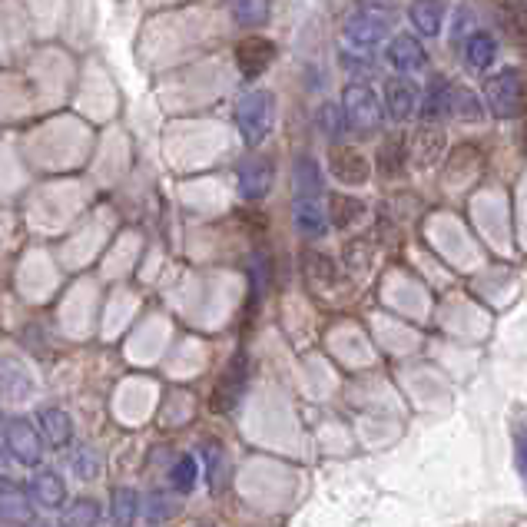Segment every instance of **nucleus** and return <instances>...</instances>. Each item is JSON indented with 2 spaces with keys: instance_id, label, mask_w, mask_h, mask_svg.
I'll list each match as a JSON object with an SVG mask.
<instances>
[{
  "instance_id": "dca6fc26",
  "label": "nucleus",
  "mask_w": 527,
  "mask_h": 527,
  "mask_svg": "<svg viewBox=\"0 0 527 527\" xmlns=\"http://www.w3.org/2000/svg\"><path fill=\"white\" fill-rule=\"evenodd\" d=\"M30 498H34L40 508H60L63 498H67V484L57 471H40L34 481H30Z\"/></svg>"
},
{
  "instance_id": "f8f14e48",
  "label": "nucleus",
  "mask_w": 527,
  "mask_h": 527,
  "mask_svg": "<svg viewBox=\"0 0 527 527\" xmlns=\"http://www.w3.org/2000/svg\"><path fill=\"white\" fill-rule=\"evenodd\" d=\"M272 186V163L269 160H246L239 166V193L246 199H262Z\"/></svg>"
},
{
  "instance_id": "473e14b6",
  "label": "nucleus",
  "mask_w": 527,
  "mask_h": 527,
  "mask_svg": "<svg viewBox=\"0 0 527 527\" xmlns=\"http://www.w3.org/2000/svg\"><path fill=\"white\" fill-rule=\"evenodd\" d=\"M70 465H73V471H77L83 481H93V478H97V468H100V461H97V455H93L90 448H80L77 455H73V461H70Z\"/></svg>"
},
{
  "instance_id": "423d86ee",
  "label": "nucleus",
  "mask_w": 527,
  "mask_h": 527,
  "mask_svg": "<svg viewBox=\"0 0 527 527\" xmlns=\"http://www.w3.org/2000/svg\"><path fill=\"white\" fill-rule=\"evenodd\" d=\"M329 170L345 186H365L368 176H372V166H368V160L355 146H335L329 153Z\"/></svg>"
},
{
  "instance_id": "aec40b11",
  "label": "nucleus",
  "mask_w": 527,
  "mask_h": 527,
  "mask_svg": "<svg viewBox=\"0 0 527 527\" xmlns=\"http://www.w3.org/2000/svg\"><path fill=\"white\" fill-rule=\"evenodd\" d=\"M302 272H305V282H309L312 289H329L335 282V262L315 249H309L302 256Z\"/></svg>"
},
{
  "instance_id": "f03ea898",
  "label": "nucleus",
  "mask_w": 527,
  "mask_h": 527,
  "mask_svg": "<svg viewBox=\"0 0 527 527\" xmlns=\"http://www.w3.org/2000/svg\"><path fill=\"white\" fill-rule=\"evenodd\" d=\"M484 103L491 107L494 117L501 120H514L521 117L524 110V80L518 70H501L484 83Z\"/></svg>"
},
{
  "instance_id": "a211bd4d",
  "label": "nucleus",
  "mask_w": 527,
  "mask_h": 527,
  "mask_svg": "<svg viewBox=\"0 0 527 527\" xmlns=\"http://www.w3.org/2000/svg\"><path fill=\"white\" fill-rule=\"evenodd\" d=\"M408 17L425 37H435L441 24H445V4H441V0H415L408 10Z\"/></svg>"
},
{
  "instance_id": "0eeeda50",
  "label": "nucleus",
  "mask_w": 527,
  "mask_h": 527,
  "mask_svg": "<svg viewBox=\"0 0 527 527\" xmlns=\"http://www.w3.org/2000/svg\"><path fill=\"white\" fill-rule=\"evenodd\" d=\"M272 57H276V47H272L266 37H246L236 47V67L242 77H249V80H256L272 63Z\"/></svg>"
},
{
  "instance_id": "2f4dec72",
  "label": "nucleus",
  "mask_w": 527,
  "mask_h": 527,
  "mask_svg": "<svg viewBox=\"0 0 527 527\" xmlns=\"http://www.w3.org/2000/svg\"><path fill=\"white\" fill-rule=\"evenodd\" d=\"M504 30H508V37L518 44L521 50H527V7H514L504 14Z\"/></svg>"
},
{
  "instance_id": "6ab92c4d",
  "label": "nucleus",
  "mask_w": 527,
  "mask_h": 527,
  "mask_svg": "<svg viewBox=\"0 0 527 527\" xmlns=\"http://www.w3.org/2000/svg\"><path fill=\"white\" fill-rule=\"evenodd\" d=\"M494 57H498V40L484 30H474V34L465 40V60L471 70H488Z\"/></svg>"
},
{
  "instance_id": "c756f323",
  "label": "nucleus",
  "mask_w": 527,
  "mask_h": 527,
  "mask_svg": "<svg viewBox=\"0 0 527 527\" xmlns=\"http://www.w3.org/2000/svg\"><path fill=\"white\" fill-rule=\"evenodd\" d=\"M206 465H209V484H213V491H223V488H226V478H229L223 448L209 445V448H206Z\"/></svg>"
},
{
  "instance_id": "20e7f679",
  "label": "nucleus",
  "mask_w": 527,
  "mask_h": 527,
  "mask_svg": "<svg viewBox=\"0 0 527 527\" xmlns=\"http://www.w3.org/2000/svg\"><path fill=\"white\" fill-rule=\"evenodd\" d=\"M40 438L44 435H40L27 418H10L7 421V448L24 468H34V465H40V458H44V441Z\"/></svg>"
},
{
  "instance_id": "4468645a",
  "label": "nucleus",
  "mask_w": 527,
  "mask_h": 527,
  "mask_svg": "<svg viewBox=\"0 0 527 527\" xmlns=\"http://www.w3.org/2000/svg\"><path fill=\"white\" fill-rule=\"evenodd\" d=\"M34 504L17 484H0V524H30Z\"/></svg>"
},
{
  "instance_id": "6e6552de",
  "label": "nucleus",
  "mask_w": 527,
  "mask_h": 527,
  "mask_svg": "<svg viewBox=\"0 0 527 527\" xmlns=\"http://www.w3.org/2000/svg\"><path fill=\"white\" fill-rule=\"evenodd\" d=\"M242 388H246V358L239 355L229 362L223 378H219V385L213 392V411H233L242 398Z\"/></svg>"
},
{
  "instance_id": "f3484780",
  "label": "nucleus",
  "mask_w": 527,
  "mask_h": 527,
  "mask_svg": "<svg viewBox=\"0 0 527 527\" xmlns=\"http://www.w3.org/2000/svg\"><path fill=\"white\" fill-rule=\"evenodd\" d=\"M136 511H140V494H136L133 488H113L107 527H133Z\"/></svg>"
},
{
  "instance_id": "f704fd0d",
  "label": "nucleus",
  "mask_w": 527,
  "mask_h": 527,
  "mask_svg": "<svg viewBox=\"0 0 527 527\" xmlns=\"http://www.w3.org/2000/svg\"><path fill=\"white\" fill-rule=\"evenodd\" d=\"M7 441H4V445H0V474H7Z\"/></svg>"
},
{
  "instance_id": "412c9836",
  "label": "nucleus",
  "mask_w": 527,
  "mask_h": 527,
  "mask_svg": "<svg viewBox=\"0 0 527 527\" xmlns=\"http://www.w3.org/2000/svg\"><path fill=\"white\" fill-rule=\"evenodd\" d=\"M226 10L242 27H259L269 20L272 0H226Z\"/></svg>"
},
{
  "instance_id": "a878e982",
  "label": "nucleus",
  "mask_w": 527,
  "mask_h": 527,
  "mask_svg": "<svg viewBox=\"0 0 527 527\" xmlns=\"http://www.w3.org/2000/svg\"><path fill=\"white\" fill-rule=\"evenodd\" d=\"M365 213V206L358 203V199L352 196H332V203H329V223L332 226H339V229H349L352 223H358Z\"/></svg>"
},
{
  "instance_id": "9d476101",
  "label": "nucleus",
  "mask_w": 527,
  "mask_h": 527,
  "mask_svg": "<svg viewBox=\"0 0 527 527\" xmlns=\"http://www.w3.org/2000/svg\"><path fill=\"white\" fill-rule=\"evenodd\" d=\"M415 107H418L415 83H408L402 77H395V80L385 83V110H388V117H392L395 123H405L411 113H415Z\"/></svg>"
},
{
  "instance_id": "ddd939ff",
  "label": "nucleus",
  "mask_w": 527,
  "mask_h": 527,
  "mask_svg": "<svg viewBox=\"0 0 527 527\" xmlns=\"http://www.w3.org/2000/svg\"><path fill=\"white\" fill-rule=\"evenodd\" d=\"M37 425H40V435L50 448H67L70 438H73V421L67 411L60 408H40L37 411Z\"/></svg>"
},
{
  "instance_id": "9b49d317",
  "label": "nucleus",
  "mask_w": 527,
  "mask_h": 527,
  "mask_svg": "<svg viewBox=\"0 0 527 527\" xmlns=\"http://www.w3.org/2000/svg\"><path fill=\"white\" fill-rule=\"evenodd\" d=\"M445 130L435 123H425L421 130L415 133V150H411V156H415V166H421V170H428V166H435L441 160V153H445Z\"/></svg>"
},
{
  "instance_id": "1a4fd4ad",
  "label": "nucleus",
  "mask_w": 527,
  "mask_h": 527,
  "mask_svg": "<svg viewBox=\"0 0 527 527\" xmlns=\"http://www.w3.org/2000/svg\"><path fill=\"white\" fill-rule=\"evenodd\" d=\"M385 60L402 73H418V70L428 67L425 47H421L415 37H405V34L392 37V44H388V50H385Z\"/></svg>"
},
{
  "instance_id": "7ed1b4c3",
  "label": "nucleus",
  "mask_w": 527,
  "mask_h": 527,
  "mask_svg": "<svg viewBox=\"0 0 527 527\" xmlns=\"http://www.w3.org/2000/svg\"><path fill=\"white\" fill-rule=\"evenodd\" d=\"M342 110L349 117V126L355 130H378L382 126V100L375 97L372 87L365 83H349L342 93Z\"/></svg>"
},
{
  "instance_id": "393cba45",
  "label": "nucleus",
  "mask_w": 527,
  "mask_h": 527,
  "mask_svg": "<svg viewBox=\"0 0 527 527\" xmlns=\"http://www.w3.org/2000/svg\"><path fill=\"white\" fill-rule=\"evenodd\" d=\"M378 173L382 176H398L405 166V140L402 136H388L382 143V150H378Z\"/></svg>"
},
{
  "instance_id": "39448f33",
  "label": "nucleus",
  "mask_w": 527,
  "mask_h": 527,
  "mask_svg": "<svg viewBox=\"0 0 527 527\" xmlns=\"http://www.w3.org/2000/svg\"><path fill=\"white\" fill-rule=\"evenodd\" d=\"M392 30V17H385L382 10H358V14L345 24V37L352 40V47L368 50L375 44H382Z\"/></svg>"
},
{
  "instance_id": "72a5a7b5",
  "label": "nucleus",
  "mask_w": 527,
  "mask_h": 527,
  "mask_svg": "<svg viewBox=\"0 0 527 527\" xmlns=\"http://www.w3.org/2000/svg\"><path fill=\"white\" fill-rule=\"evenodd\" d=\"M514 458H518V471H521L524 488H527V431L524 428L514 431Z\"/></svg>"
},
{
  "instance_id": "e433bc0d",
  "label": "nucleus",
  "mask_w": 527,
  "mask_h": 527,
  "mask_svg": "<svg viewBox=\"0 0 527 527\" xmlns=\"http://www.w3.org/2000/svg\"><path fill=\"white\" fill-rule=\"evenodd\" d=\"M521 140H524V153H527V126H524V133H521Z\"/></svg>"
},
{
  "instance_id": "2eb2a0df",
  "label": "nucleus",
  "mask_w": 527,
  "mask_h": 527,
  "mask_svg": "<svg viewBox=\"0 0 527 527\" xmlns=\"http://www.w3.org/2000/svg\"><path fill=\"white\" fill-rule=\"evenodd\" d=\"M292 216H295V229H302L305 236L329 233V219L322 216V206L315 203V196H295Z\"/></svg>"
},
{
  "instance_id": "c85d7f7f",
  "label": "nucleus",
  "mask_w": 527,
  "mask_h": 527,
  "mask_svg": "<svg viewBox=\"0 0 527 527\" xmlns=\"http://www.w3.org/2000/svg\"><path fill=\"white\" fill-rule=\"evenodd\" d=\"M179 514V504L176 498H170V494H150V504H146V521L150 524H160V521H170Z\"/></svg>"
},
{
  "instance_id": "c9c22d12",
  "label": "nucleus",
  "mask_w": 527,
  "mask_h": 527,
  "mask_svg": "<svg viewBox=\"0 0 527 527\" xmlns=\"http://www.w3.org/2000/svg\"><path fill=\"white\" fill-rule=\"evenodd\" d=\"M27 527H50V524H44V521H30Z\"/></svg>"
},
{
  "instance_id": "f257e3e1",
  "label": "nucleus",
  "mask_w": 527,
  "mask_h": 527,
  "mask_svg": "<svg viewBox=\"0 0 527 527\" xmlns=\"http://www.w3.org/2000/svg\"><path fill=\"white\" fill-rule=\"evenodd\" d=\"M272 117H276V100H272V93H266V90L246 93L236 107V126H239L242 140H246L249 146H259L262 140H266Z\"/></svg>"
},
{
  "instance_id": "4be33fe9",
  "label": "nucleus",
  "mask_w": 527,
  "mask_h": 527,
  "mask_svg": "<svg viewBox=\"0 0 527 527\" xmlns=\"http://www.w3.org/2000/svg\"><path fill=\"white\" fill-rule=\"evenodd\" d=\"M425 123H438V120H448L451 117V83L448 80H435L428 87V97H425Z\"/></svg>"
},
{
  "instance_id": "7c9ffc66",
  "label": "nucleus",
  "mask_w": 527,
  "mask_h": 527,
  "mask_svg": "<svg viewBox=\"0 0 527 527\" xmlns=\"http://www.w3.org/2000/svg\"><path fill=\"white\" fill-rule=\"evenodd\" d=\"M170 481H173V488L176 491H193L196 488V461L189 458V455H183V458H176V465H173V471H170Z\"/></svg>"
},
{
  "instance_id": "b1692460",
  "label": "nucleus",
  "mask_w": 527,
  "mask_h": 527,
  "mask_svg": "<svg viewBox=\"0 0 527 527\" xmlns=\"http://www.w3.org/2000/svg\"><path fill=\"white\" fill-rule=\"evenodd\" d=\"M97 524H100V504L93 498H77L60 518V527H97Z\"/></svg>"
},
{
  "instance_id": "bb28decb",
  "label": "nucleus",
  "mask_w": 527,
  "mask_h": 527,
  "mask_svg": "<svg viewBox=\"0 0 527 527\" xmlns=\"http://www.w3.org/2000/svg\"><path fill=\"white\" fill-rule=\"evenodd\" d=\"M292 183H295V193H299V196H319L322 179H319V166H315V160H299V163H295Z\"/></svg>"
},
{
  "instance_id": "5701e85b",
  "label": "nucleus",
  "mask_w": 527,
  "mask_h": 527,
  "mask_svg": "<svg viewBox=\"0 0 527 527\" xmlns=\"http://www.w3.org/2000/svg\"><path fill=\"white\" fill-rule=\"evenodd\" d=\"M451 117L461 123H478L484 117L478 93L468 87H451Z\"/></svg>"
},
{
  "instance_id": "cd10ccee",
  "label": "nucleus",
  "mask_w": 527,
  "mask_h": 527,
  "mask_svg": "<svg viewBox=\"0 0 527 527\" xmlns=\"http://www.w3.org/2000/svg\"><path fill=\"white\" fill-rule=\"evenodd\" d=\"M315 120H319V130L325 136H332V140L349 130V117H345V110L335 107V103H322L319 113H315Z\"/></svg>"
}]
</instances>
